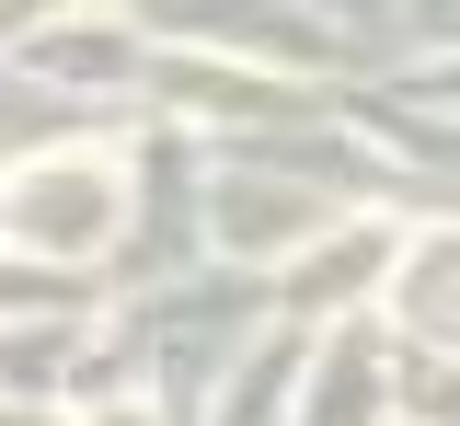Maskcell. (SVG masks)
Returning a JSON list of instances; mask_svg holds the SVG:
<instances>
[{
    "label": "cell",
    "instance_id": "obj_1",
    "mask_svg": "<svg viewBox=\"0 0 460 426\" xmlns=\"http://www.w3.org/2000/svg\"><path fill=\"white\" fill-rule=\"evenodd\" d=\"M104 219H115V208H104V173H81V162L23 184V231H35V243H93Z\"/></svg>",
    "mask_w": 460,
    "mask_h": 426
}]
</instances>
